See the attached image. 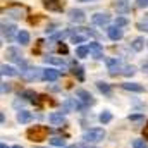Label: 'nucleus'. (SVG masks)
<instances>
[{"label": "nucleus", "mask_w": 148, "mask_h": 148, "mask_svg": "<svg viewBox=\"0 0 148 148\" xmlns=\"http://www.w3.org/2000/svg\"><path fill=\"white\" fill-rule=\"evenodd\" d=\"M2 74L3 76H17V71L14 69V67H10V66H2Z\"/></svg>", "instance_id": "nucleus-26"}, {"label": "nucleus", "mask_w": 148, "mask_h": 148, "mask_svg": "<svg viewBox=\"0 0 148 148\" xmlns=\"http://www.w3.org/2000/svg\"><path fill=\"white\" fill-rule=\"evenodd\" d=\"M141 119H143L141 114H133V115H129V121H141Z\"/></svg>", "instance_id": "nucleus-35"}, {"label": "nucleus", "mask_w": 148, "mask_h": 148, "mask_svg": "<svg viewBox=\"0 0 148 148\" xmlns=\"http://www.w3.org/2000/svg\"><path fill=\"white\" fill-rule=\"evenodd\" d=\"M47 64H53V66H64V59H60V57H53V55H47L45 59H43Z\"/></svg>", "instance_id": "nucleus-18"}, {"label": "nucleus", "mask_w": 148, "mask_h": 148, "mask_svg": "<svg viewBox=\"0 0 148 148\" xmlns=\"http://www.w3.org/2000/svg\"><path fill=\"white\" fill-rule=\"evenodd\" d=\"M88 48H90V53L93 55V59H97V60L103 59V48H102V45H100V43L91 41V43L88 45Z\"/></svg>", "instance_id": "nucleus-7"}, {"label": "nucleus", "mask_w": 148, "mask_h": 148, "mask_svg": "<svg viewBox=\"0 0 148 148\" xmlns=\"http://www.w3.org/2000/svg\"><path fill=\"white\" fill-rule=\"evenodd\" d=\"M16 119H17V122H21V124H26V122H29L31 119H33V114L28 110H19L17 112V115H16Z\"/></svg>", "instance_id": "nucleus-16"}, {"label": "nucleus", "mask_w": 148, "mask_h": 148, "mask_svg": "<svg viewBox=\"0 0 148 148\" xmlns=\"http://www.w3.org/2000/svg\"><path fill=\"white\" fill-rule=\"evenodd\" d=\"M71 41L73 43H83V41H86V35H77V31L71 35Z\"/></svg>", "instance_id": "nucleus-28"}, {"label": "nucleus", "mask_w": 148, "mask_h": 148, "mask_svg": "<svg viewBox=\"0 0 148 148\" xmlns=\"http://www.w3.org/2000/svg\"><path fill=\"white\" fill-rule=\"evenodd\" d=\"M136 28H138L140 31H147L148 33V14H145V17L136 23Z\"/></svg>", "instance_id": "nucleus-23"}, {"label": "nucleus", "mask_w": 148, "mask_h": 148, "mask_svg": "<svg viewBox=\"0 0 148 148\" xmlns=\"http://www.w3.org/2000/svg\"><path fill=\"white\" fill-rule=\"evenodd\" d=\"M17 41L21 43V45H28L29 43V33L28 31H17Z\"/></svg>", "instance_id": "nucleus-20"}, {"label": "nucleus", "mask_w": 148, "mask_h": 148, "mask_svg": "<svg viewBox=\"0 0 148 148\" xmlns=\"http://www.w3.org/2000/svg\"><path fill=\"white\" fill-rule=\"evenodd\" d=\"M3 14H10L12 17H16V19H17V17H21V14H23V10H21L19 7H12V9H7V10L3 9Z\"/></svg>", "instance_id": "nucleus-25"}, {"label": "nucleus", "mask_w": 148, "mask_h": 148, "mask_svg": "<svg viewBox=\"0 0 148 148\" xmlns=\"http://www.w3.org/2000/svg\"><path fill=\"white\" fill-rule=\"evenodd\" d=\"M98 119H100V122H102V124H107V122H110V121H112V114H110V112H102Z\"/></svg>", "instance_id": "nucleus-30"}, {"label": "nucleus", "mask_w": 148, "mask_h": 148, "mask_svg": "<svg viewBox=\"0 0 148 148\" xmlns=\"http://www.w3.org/2000/svg\"><path fill=\"white\" fill-rule=\"evenodd\" d=\"M143 47H145V40H143V38H134V40H133V43H131V48H133L134 52L143 50Z\"/></svg>", "instance_id": "nucleus-19"}, {"label": "nucleus", "mask_w": 148, "mask_h": 148, "mask_svg": "<svg viewBox=\"0 0 148 148\" xmlns=\"http://www.w3.org/2000/svg\"><path fill=\"white\" fill-rule=\"evenodd\" d=\"M143 134H145V140H148V122H147V126H145V129H143Z\"/></svg>", "instance_id": "nucleus-38"}, {"label": "nucleus", "mask_w": 148, "mask_h": 148, "mask_svg": "<svg viewBox=\"0 0 148 148\" xmlns=\"http://www.w3.org/2000/svg\"><path fill=\"white\" fill-rule=\"evenodd\" d=\"M134 71H136V69H134V66H126V67H124V71H122V74H124V76H133Z\"/></svg>", "instance_id": "nucleus-32"}, {"label": "nucleus", "mask_w": 148, "mask_h": 148, "mask_svg": "<svg viewBox=\"0 0 148 148\" xmlns=\"http://www.w3.org/2000/svg\"><path fill=\"white\" fill-rule=\"evenodd\" d=\"M16 26L14 24H5V23H2V36L7 38V41H12V38L16 35Z\"/></svg>", "instance_id": "nucleus-10"}, {"label": "nucleus", "mask_w": 148, "mask_h": 148, "mask_svg": "<svg viewBox=\"0 0 148 148\" xmlns=\"http://www.w3.org/2000/svg\"><path fill=\"white\" fill-rule=\"evenodd\" d=\"M48 133H50V129H48L47 126H33V127H29V129L26 131V136H28L29 141H36L38 143V141L47 140Z\"/></svg>", "instance_id": "nucleus-1"}, {"label": "nucleus", "mask_w": 148, "mask_h": 148, "mask_svg": "<svg viewBox=\"0 0 148 148\" xmlns=\"http://www.w3.org/2000/svg\"><path fill=\"white\" fill-rule=\"evenodd\" d=\"M103 138H105V131H103L102 127L88 129V131H84V134H83V140H84L86 143H100Z\"/></svg>", "instance_id": "nucleus-2"}, {"label": "nucleus", "mask_w": 148, "mask_h": 148, "mask_svg": "<svg viewBox=\"0 0 148 148\" xmlns=\"http://www.w3.org/2000/svg\"><path fill=\"white\" fill-rule=\"evenodd\" d=\"M12 148H23V147H19V145H14V147H12Z\"/></svg>", "instance_id": "nucleus-40"}, {"label": "nucleus", "mask_w": 148, "mask_h": 148, "mask_svg": "<svg viewBox=\"0 0 148 148\" xmlns=\"http://www.w3.org/2000/svg\"><path fill=\"white\" fill-rule=\"evenodd\" d=\"M5 57H7L9 60H12V62H17V64L23 62V55H21V50H19L17 47H9V48L5 50Z\"/></svg>", "instance_id": "nucleus-4"}, {"label": "nucleus", "mask_w": 148, "mask_h": 148, "mask_svg": "<svg viewBox=\"0 0 148 148\" xmlns=\"http://www.w3.org/2000/svg\"><path fill=\"white\" fill-rule=\"evenodd\" d=\"M10 91V84L9 83H2V93H9Z\"/></svg>", "instance_id": "nucleus-34"}, {"label": "nucleus", "mask_w": 148, "mask_h": 148, "mask_svg": "<svg viewBox=\"0 0 148 148\" xmlns=\"http://www.w3.org/2000/svg\"><path fill=\"white\" fill-rule=\"evenodd\" d=\"M107 67H109V73L112 76H115L117 71H119V67H121V59H109L107 60Z\"/></svg>", "instance_id": "nucleus-14"}, {"label": "nucleus", "mask_w": 148, "mask_h": 148, "mask_svg": "<svg viewBox=\"0 0 148 148\" xmlns=\"http://www.w3.org/2000/svg\"><path fill=\"white\" fill-rule=\"evenodd\" d=\"M133 148H147V141H143V140H134V141H133Z\"/></svg>", "instance_id": "nucleus-33"}, {"label": "nucleus", "mask_w": 148, "mask_h": 148, "mask_svg": "<svg viewBox=\"0 0 148 148\" xmlns=\"http://www.w3.org/2000/svg\"><path fill=\"white\" fill-rule=\"evenodd\" d=\"M59 52H60V53H67V47H66V45H60V47H59Z\"/></svg>", "instance_id": "nucleus-37"}, {"label": "nucleus", "mask_w": 148, "mask_h": 148, "mask_svg": "<svg viewBox=\"0 0 148 148\" xmlns=\"http://www.w3.org/2000/svg\"><path fill=\"white\" fill-rule=\"evenodd\" d=\"M115 10L119 14H127L129 12V0H115Z\"/></svg>", "instance_id": "nucleus-12"}, {"label": "nucleus", "mask_w": 148, "mask_h": 148, "mask_svg": "<svg viewBox=\"0 0 148 148\" xmlns=\"http://www.w3.org/2000/svg\"><path fill=\"white\" fill-rule=\"evenodd\" d=\"M136 5H138V7H147L148 0H136Z\"/></svg>", "instance_id": "nucleus-36"}, {"label": "nucleus", "mask_w": 148, "mask_h": 148, "mask_svg": "<svg viewBox=\"0 0 148 148\" xmlns=\"http://www.w3.org/2000/svg\"><path fill=\"white\" fill-rule=\"evenodd\" d=\"M71 66H73V74L79 79V81H84V73H83V67H79V66H76V62H71Z\"/></svg>", "instance_id": "nucleus-21"}, {"label": "nucleus", "mask_w": 148, "mask_h": 148, "mask_svg": "<svg viewBox=\"0 0 148 148\" xmlns=\"http://www.w3.org/2000/svg\"><path fill=\"white\" fill-rule=\"evenodd\" d=\"M59 76H60V73L57 69H52V67L43 69V79L45 81H55V79H59Z\"/></svg>", "instance_id": "nucleus-11"}, {"label": "nucleus", "mask_w": 148, "mask_h": 148, "mask_svg": "<svg viewBox=\"0 0 148 148\" xmlns=\"http://www.w3.org/2000/svg\"><path fill=\"white\" fill-rule=\"evenodd\" d=\"M43 2V7L48 9V10H53V12H62L64 5L60 0H41Z\"/></svg>", "instance_id": "nucleus-9"}, {"label": "nucleus", "mask_w": 148, "mask_h": 148, "mask_svg": "<svg viewBox=\"0 0 148 148\" xmlns=\"http://www.w3.org/2000/svg\"><path fill=\"white\" fill-rule=\"evenodd\" d=\"M48 121L52 124H62L64 122V114L62 112H53V114L48 115Z\"/></svg>", "instance_id": "nucleus-17"}, {"label": "nucleus", "mask_w": 148, "mask_h": 148, "mask_svg": "<svg viewBox=\"0 0 148 148\" xmlns=\"http://www.w3.org/2000/svg\"><path fill=\"white\" fill-rule=\"evenodd\" d=\"M26 81H36V79H43V69H38V67H29V69H24L21 74Z\"/></svg>", "instance_id": "nucleus-3"}, {"label": "nucleus", "mask_w": 148, "mask_h": 148, "mask_svg": "<svg viewBox=\"0 0 148 148\" xmlns=\"http://www.w3.org/2000/svg\"><path fill=\"white\" fill-rule=\"evenodd\" d=\"M122 88H124L126 91H134V93H143V91H145V86H141V84H138V83H124Z\"/></svg>", "instance_id": "nucleus-13"}, {"label": "nucleus", "mask_w": 148, "mask_h": 148, "mask_svg": "<svg viewBox=\"0 0 148 148\" xmlns=\"http://www.w3.org/2000/svg\"><path fill=\"white\" fill-rule=\"evenodd\" d=\"M127 24H129L127 17H124V16H117V19H115V26H117V28H124V26H127Z\"/></svg>", "instance_id": "nucleus-27"}, {"label": "nucleus", "mask_w": 148, "mask_h": 148, "mask_svg": "<svg viewBox=\"0 0 148 148\" xmlns=\"http://www.w3.org/2000/svg\"><path fill=\"white\" fill-rule=\"evenodd\" d=\"M81 2H88V0H81Z\"/></svg>", "instance_id": "nucleus-42"}, {"label": "nucleus", "mask_w": 148, "mask_h": 148, "mask_svg": "<svg viewBox=\"0 0 148 148\" xmlns=\"http://www.w3.org/2000/svg\"><path fill=\"white\" fill-rule=\"evenodd\" d=\"M76 97H77L84 105H95V98L90 95V91H86V90H83V88L76 90Z\"/></svg>", "instance_id": "nucleus-5"}, {"label": "nucleus", "mask_w": 148, "mask_h": 148, "mask_svg": "<svg viewBox=\"0 0 148 148\" xmlns=\"http://www.w3.org/2000/svg\"><path fill=\"white\" fill-rule=\"evenodd\" d=\"M21 97H23V98H28V100H31V102H33L38 95L33 91V90H26V91H23V93H21Z\"/></svg>", "instance_id": "nucleus-29"}, {"label": "nucleus", "mask_w": 148, "mask_h": 148, "mask_svg": "<svg viewBox=\"0 0 148 148\" xmlns=\"http://www.w3.org/2000/svg\"><path fill=\"white\" fill-rule=\"evenodd\" d=\"M88 53H90V48H88V45H81V47H77V48H76V55H77L79 59H84Z\"/></svg>", "instance_id": "nucleus-22"}, {"label": "nucleus", "mask_w": 148, "mask_h": 148, "mask_svg": "<svg viewBox=\"0 0 148 148\" xmlns=\"http://www.w3.org/2000/svg\"><path fill=\"white\" fill-rule=\"evenodd\" d=\"M97 88H98L102 93H105V95H110V91H112L110 84H107V83H103V81H98V83H97Z\"/></svg>", "instance_id": "nucleus-24"}, {"label": "nucleus", "mask_w": 148, "mask_h": 148, "mask_svg": "<svg viewBox=\"0 0 148 148\" xmlns=\"http://www.w3.org/2000/svg\"><path fill=\"white\" fill-rule=\"evenodd\" d=\"M50 143H52L53 147L64 148V145H66V140H62V138H59V136H57V138H52V140H50Z\"/></svg>", "instance_id": "nucleus-31"}, {"label": "nucleus", "mask_w": 148, "mask_h": 148, "mask_svg": "<svg viewBox=\"0 0 148 148\" xmlns=\"http://www.w3.org/2000/svg\"><path fill=\"white\" fill-rule=\"evenodd\" d=\"M107 35H109L110 40L117 41V40H121V38H122V29H121V28H117V26H110V28L107 29Z\"/></svg>", "instance_id": "nucleus-15"}, {"label": "nucleus", "mask_w": 148, "mask_h": 148, "mask_svg": "<svg viewBox=\"0 0 148 148\" xmlns=\"http://www.w3.org/2000/svg\"><path fill=\"white\" fill-rule=\"evenodd\" d=\"M64 148H76V147H64Z\"/></svg>", "instance_id": "nucleus-41"}, {"label": "nucleus", "mask_w": 148, "mask_h": 148, "mask_svg": "<svg viewBox=\"0 0 148 148\" xmlns=\"http://www.w3.org/2000/svg\"><path fill=\"white\" fill-rule=\"evenodd\" d=\"M69 19L73 23H76V24H81V23L86 21V16H84V12L81 9H71L69 10Z\"/></svg>", "instance_id": "nucleus-8"}, {"label": "nucleus", "mask_w": 148, "mask_h": 148, "mask_svg": "<svg viewBox=\"0 0 148 148\" xmlns=\"http://www.w3.org/2000/svg\"><path fill=\"white\" fill-rule=\"evenodd\" d=\"M91 23L93 24H97V26H107L109 23H110V16L109 14H102V12H98V14H93L91 16Z\"/></svg>", "instance_id": "nucleus-6"}, {"label": "nucleus", "mask_w": 148, "mask_h": 148, "mask_svg": "<svg viewBox=\"0 0 148 148\" xmlns=\"http://www.w3.org/2000/svg\"><path fill=\"white\" fill-rule=\"evenodd\" d=\"M147 47H148V41H147Z\"/></svg>", "instance_id": "nucleus-43"}, {"label": "nucleus", "mask_w": 148, "mask_h": 148, "mask_svg": "<svg viewBox=\"0 0 148 148\" xmlns=\"http://www.w3.org/2000/svg\"><path fill=\"white\" fill-rule=\"evenodd\" d=\"M0 148H7V145H5V143H2V145H0Z\"/></svg>", "instance_id": "nucleus-39"}]
</instances>
